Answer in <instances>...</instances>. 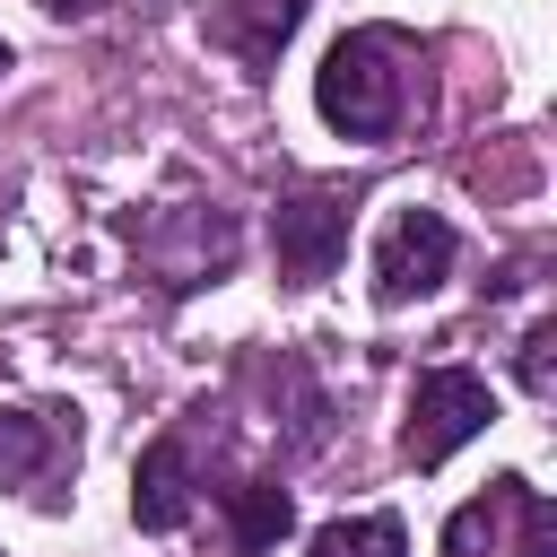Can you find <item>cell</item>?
<instances>
[{"mask_svg": "<svg viewBox=\"0 0 557 557\" xmlns=\"http://www.w3.org/2000/svg\"><path fill=\"white\" fill-rule=\"evenodd\" d=\"M487 418H496V392H487L470 366H426V374H418V392H409L400 453H409L418 470H444V461H453Z\"/></svg>", "mask_w": 557, "mask_h": 557, "instance_id": "obj_2", "label": "cell"}, {"mask_svg": "<svg viewBox=\"0 0 557 557\" xmlns=\"http://www.w3.org/2000/svg\"><path fill=\"white\" fill-rule=\"evenodd\" d=\"M313 104H322V122H331L339 139H383V131L400 122V104H409L400 44H392L383 26L339 35V44L322 52V70H313Z\"/></svg>", "mask_w": 557, "mask_h": 557, "instance_id": "obj_1", "label": "cell"}, {"mask_svg": "<svg viewBox=\"0 0 557 557\" xmlns=\"http://www.w3.org/2000/svg\"><path fill=\"white\" fill-rule=\"evenodd\" d=\"M296 26H305V0H209V35H218L244 70H270Z\"/></svg>", "mask_w": 557, "mask_h": 557, "instance_id": "obj_6", "label": "cell"}, {"mask_svg": "<svg viewBox=\"0 0 557 557\" xmlns=\"http://www.w3.org/2000/svg\"><path fill=\"white\" fill-rule=\"evenodd\" d=\"M44 461H52V426H44V418H26V409H0V487L35 479Z\"/></svg>", "mask_w": 557, "mask_h": 557, "instance_id": "obj_9", "label": "cell"}, {"mask_svg": "<svg viewBox=\"0 0 557 557\" xmlns=\"http://www.w3.org/2000/svg\"><path fill=\"white\" fill-rule=\"evenodd\" d=\"M0 70H9V44H0Z\"/></svg>", "mask_w": 557, "mask_h": 557, "instance_id": "obj_12", "label": "cell"}, {"mask_svg": "<svg viewBox=\"0 0 557 557\" xmlns=\"http://www.w3.org/2000/svg\"><path fill=\"white\" fill-rule=\"evenodd\" d=\"M226 522H235V548H278L296 531V496L270 479H244V487H226Z\"/></svg>", "mask_w": 557, "mask_h": 557, "instance_id": "obj_7", "label": "cell"}, {"mask_svg": "<svg viewBox=\"0 0 557 557\" xmlns=\"http://www.w3.org/2000/svg\"><path fill=\"white\" fill-rule=\"evenodd\" d=\"M531 557H540V548H531Z\"/></svg>", "mask_w": 557, "mask_h": 557, "instance_id": "obj_13", "label": "cell"}, {"mask_svg": "<svg viewBox=\"0 0 557 557\" xmlns=\"http://www.w3.org/2000/svg\"><path fill=\"white\" fill-rule=\"evenodd\" d=\"M270 244H278V278L287 287H322L348 252V200L339 191H296L270 209Z\"/></svg>", "mask_w": 557, "mask_h": 557, "instance_id": "obj_4", "label": "cell"}, {"mask_svg": "<svg viewBox=\"0 0 557 557\" xmlns=\"http://www.w3.org/2000/svg\"><path fill=\"white\" fill-rule=\"evenodd\" d=\"M548 348H557V331L540 322V331L522 339V392H548Z\"/></svg>", "mask_w": 557, "mask_h": 557, "instance_id": "obj_10", "label": "cell"}, {"mask_svg": "<svg viewBox=\"0 0 557 557\" xmlns=\"http://www.w3.org/2000/svg\"><path fill=\"white\" fill-rule=\"evenodd\" d=\"M453 252H461L453 218L400 209V218L383 226V244H374V305H418V296H435V287L453 278Z\"/></svg>", "mask_w": 557, "mask_h": 557, "instance_id": "obj_3", "label": "cell"}, {"mask_svg": "<svg viewBox=\"0 0 557 557\" xmlns=\"http://www.w3.org/2000/svg\"><path fill=\"white\" fill-rule=\"evenodd\" d=\"M44 17H87V9H104V0H35Z\"/></svg>", "mask_w": 557, "mask_h": 557, "instance_id": "obj_11", "label": "cell"}, {"mask_svg": "<svg viewBox=\"0 0 557 557\" xmlns=\"http://www.w3.org/2000/svg\"><path fill=\"white\" fill-rule=\"evenodd\" d=\"M305 557H409L400 513H357V522H322L305 540Z\"/></svg>", "mask_w": 557, "mask_h": 557, "instance_id": "obj_8", "label": "cell"}, {"mask_svg": "<svg viewBox=\"0 0 557 557\" xmlns=\"http://www.w3.org/2000/svg\"><path fill=\"white\" fill-rule=\"evenodd\" d=\"M183 513H191V453H183V435H157L131 461V522L139 531H174Z\"/></svg>", "mask_w": 557, "mask_h": 557, "instance_id": "obj_5", "label": "cell"}]
</instances>
